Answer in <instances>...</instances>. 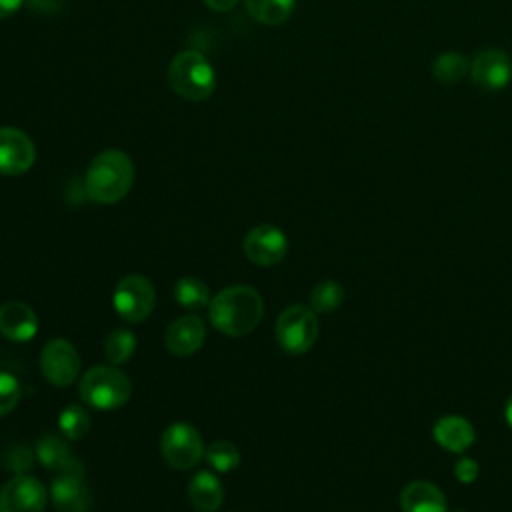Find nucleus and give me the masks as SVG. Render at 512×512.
I'll list each match as a JSON object with an SVG mask.
<instances>
[{
    "mask_svg": "<svg viewBox=\"0 0 512 512\" xmlns=\"http://www.w3.org/2000/svg\"><path fill=\"white\" fill-rule=\"evenodd\" d=\"M48 492L30 474H14L0 488V512H44Z\"/></svg>",
    "mask_w": 512,
    "mask_h": 512,
    "instance_id": "9d476101",
    "label": "nucleus"
},
{
    "mask_svg": "<svg viewBox=\"0 0 512 512\" xmlns=\"http://www.w3.org/2000/svg\"><path fill=\"white\" fill-rule=\"evenodd\" d=\"M20 398L22 388L16 376H12L10 372H0V416L10 414L20 402Z\"/></svg>",
    "mask_w": 512,
    "mask_h": 512,
    "instance_id": "bb28decb",
    "label": "nucleus"
},
{
    "mask_svg": "<svg viewBox=\"0 0 512 512\" xmlns=\"http://www.w3.org/2000/svg\"><path fill=\"white\" fill-rule=\"evenodd\" d=\"M36 160V148L32 140L18 128H0V172L6 176H18L32 168Z\"/></svg>",
    "mask_w": 512,
    "mask_h": 512,
    "instance_id": "f8f14e48",
    "label": "nucleus"
},
{
    "mask_svg": "<svg viewBox=\"0 0 512 512\" xmlns=\"http://www.w3.org/2000/svg\"><path fill=\"white\" fill-rule=\"evenodd\" d=\"M222 482L210 470H200L188 482V502L198 512H216L222 506Z\"/></svg>",
    "mask_w": 512,
    "mask_h": 512,
    "instance_id": "6ab92c4d",
    "label": "nucleus"
},
{
    "mask_svg": "<svg viewBox=\"0 0 512 512\" xmlns=\"http://www.w3.org/2000/svg\"><path fill=\"white\" fill-rule=\"evenodd\" d=\"M38 332L36 312L20 302L10 300L0 306V334L12 342H28Z\"/></svg>",
    "mask_w": 512,
    "mask_h": 512,
    "instance_id": "dca6fc26",
    "label": "nucleus"
},
{
    "mask_svg": "<svg viewBox=\"0 0 512 512\" xmlns=\"http://www.w3.org/2000/svg\"><path fill=\"white\" fill-rule=\"evenodd\" d=\"M242 250L256 266H276L288 252V238L274 224H258L244 236Z\"/></svg>",
    "mask_w": 512,
    "mask_h": 512,
    "instance_id": "1a4fd4ad",
    "label": "nucleus"
},
{
    "mask_svg": "<svg viewBox=\"0 0 512 512\" xmlns=\"http://www.w3.org/2000/svg\"><path fill=\"white\" fill-rule=\"evenodd\" d=\"M470 78L484 92H498L512 80V60L502 48H484L470 60Z\"/></svg>",
    "mask_w": 512,
    "mask_h": 512,
    "instance_id": "9b49d317",
    "label": "nucleus"
},
{
    "mask_svg": "<svg viewBox=\"0 0 512 512\" xmlns=\"http://www.w3.org/2000/svg\"><path fill=\"white\" fill-rule=\"evenodd\" d=\"M40 370L52 386H70L80 374V354L66 338H52L40 350Z\"/></svg>",
    "mask_w": 512,
    "mask_h": 512,
    "instance_id": "6e6552de",
    "label": "nucleus"
},
{
    "mask_svg": "<svg viewBox=\"0 0 512 512\" xmlns=\"http://www.w3.org/2000/svg\"><path fill=\"white\" fill-rule=\"evenodd\" d=\"M168 84L186 100H206L216 88V72L204 54L184 50L168 64Z\"/></svg>",
    "mask_w": 512,
    "mask_h": 512,
    "instance_id": "20e7f679",
    "label": "nucleus"
},
{
    "mask_svg": "<svg viewBox=\"0 0 512 512\" xmlns=\"http://www.w3.org/2000/svg\"><path fill=\"white\" fill-rule=\"evenodd\" d=\"M34 456L36 452H32L28 446H14L8 452L6 464L14 470V474H26L34 466Z\"/></svg>",
    "mask_w": 512,
    "mask_h": 512,
    "instance_id": "cd10ccee",
    "label": "nucleus"
},
{
    "mask_svg": "<svg viewBox=\"0 0 512 512\" xmlns=\"http://www.w3.org/2000/svg\"><path fill=\"white\" fill-rule=\"evenodd\" d=\"M26 4L36 10V12H44V14H50L54 10L60 8L62 0H26Z\"/></svg>",
    "mask_w": 512,
    "mask_h": 512,
    "instance_id": "c756f323",
    "label": "nucleus"
},
{
    "mask_svg": "<svg viewBox=\"0 0 512 512\" xmlns=\"http://www.w3.org/2000/svg\"><path fill=\"white\" fill-rule=\"evenodd\" d=\"M112 304L116 314L128 322L138 324L146 320L156 304L154 284L142 274H126L114 288Z\"/></svg>",
    "mask_w": 512,
    "mask_h": 512,
    "instance_id": "423d86ee",
    "label": "nucleus"
},
{
    "mask_svg": "<svg viewBox=\"0 0 512 512\" xmlns=\"http://www.w3.org/2000/svg\"><path fill=\"white\" fill-rule=\"evenodd\" d=\"M318 332V314L304 304H290L276 318L274 336L278 346L288 354L308 352L316 344Z\"/></svg>",
    "mask_w": 512,
    "mask_h": 512,
    "instance_id": "39448f33",
    "label": "nucleus"
},
{
    "mask_svg": "<svg viewBox=\"0 0 512 512\" xmlns=\"http://www.w3.org/2000/svg\"><path fill=\"white\" fill-rule=\"evenodd\" d=\"M80 398L88 408L94 410H118L122 408L132 394V382L130 378L116 368L114 364L108 366H92L84 372L80 386H78Z\"/></svg>",
    "mask_w": 512,
    "mask_h": 512,
    "instance_id": "7ed1b4c3",
    "label": "nucleus"
},
{
    "mask_svg": "<svg viewBox=\"0 0 512 512\" xmlns=\"http://www.w3.org/2000/svg\"><path fill=\"white\" fill-rule=\"evenodd\" d=\"M504 418H506L508 426L512 428V394H510V398L506 400V406H504Z\"/></svg>",
    "mask_w": 512,
    "mask_h": 512,
    "instance_id": "473e14b6",
    "label": "nucleus"
},
{
    "mask_svg": "<svg viewBox=\"0 0 512 512\" xmlns=\"http://www.w3.org/2000/svg\"><path fill=\"white\" fill-rule=\"evenodd\" d=\"M50 500L58 512H90L92 494L84 478L58 474L50 484Z\"/></svg>",
    "mask_w": 512,
    "mask_h": 512,
    "instance_id": "2eb2a0df",
    "label": "nucleus"
},
{
    "mask_svg": "<svg viewBox=\"0 0 512 512\" xmlns=\"http://www.w3.org/2000/svg\"><path fill=\"white\" fill-rule=\"evenodd\" d=\"M174 298L186 310H200L206 308L212 300L210 288L204 280L196 276H182L174 284Z\"/></svg>",
    "mask_w": 512,
    "mask_h": 512,
    "instance_id": "412c9836",
    "label": "nucleus"
},
{
    "mask_svg": "<svg viewBox=\"0 0 512 512\" xmlns=\"http://www.w3.org/2000/svg\"><path fill=\"white\" fill-rule=\"evenodd\" d=\"M478 472H480V466H478V462L474 458L460 456L454 462V476L462 484H472L478 478Z\"/></svg>",
    "mask_w": 512,
    "mask_h": 512,
    "instance_id": "c85d7f7f",
    "label": "nucleus"
},
{
    "mask_svg": "<svg viewBox=\"0 0 512 512\" xmlns=\"http://www.w3.org/2000/svg\"><path fill=\"white\" fill-rule=\"evenodd\" d=\"M58 428L66 440H82L90 432V416L84 406L68 404L58 414Z\"/></svg>",
    "mask_w": 512,
    "mask_h": 512,
    "instance_id": "393cba45",
    "label": "nucleus"
},
{
    "mask_svg": "<svg viewBox=\"0 0 512 512\" xmlns=\"http://www.w3.org/2000/svg\"><path fill=\"white\" fill-rule=\"evenodd\" d=\"M134 164L122 150L110 148L92 158L84 176V190L96 204H116L132 188Z\"/></svg>",
    "mask_w": 512,
    "mask_h": 512,
    "instance_id": "f03ea898",
    "label": "nucleus"
},
{
    "mask_svg": "<svg viewBox=\"0 0 512 512\" xmlns=\"http://www.w3.org/2000/svg\"><path fill=\"white\" fill-rule=\"evenodd\" d=\"M432 436H434L436 444L442 446L444 450L462 454L464 450H468L474 444L476 432L468 418L450 414V416H442L436 420V424L432 428Z\"/></svg>",
    "mask_w": 512,
    "mask_h": 512,
    "instance_id": "f3484780",
    "label": "nucleus"
},
{
    "mask_svg": "<svg viewBox=\"0 0 512 512\" xmlns=\"http://www.w3.org/2000/svg\"><path fill=\"white\" fill-rule=\"evenodd\" d=\"M448 512H466V510H462V508H454V510H448Z\"/></svg>",
    "mask_w": 512,
    "mask_h": 512,
    "instance_id": "72a5a7b5",
    "label": "nucleus"
},
{
    "mask_svg": "<svg viewBox=\"0 0 512 512\" xmlns=\"http://www.w3.org/2000/svg\"><path fill=\"white\" fill-rule=\"evenodd\" d=\"M206 338L204 320L196 314L178 316L164 334V344L174 356H190L202 348Z\"/></svg>",
    "mask_w": 512,
    "mask_h": 512,
    "instance_id": "ddd939ff",
    "label": "nucleus"
},
{
    "mask_svg": "<svg viewBox=\"0 0 512 512\" xmlns=\"http://www.w3.org/2000/svg\"><path fill=\"white\" fill-rule=\"evenodd\" d=\"M244 4L248 14L266 26L286 22L296 8V0H244Z\"/></svg>",
    "mask_w": 512,
    "mask_h": 512,
    "instance_id": "aec40b11",
    "label": "nucleus"
},
{
    "mask_svg": "<svg viewBox=\"0 0 512 512\" xmlns=\"http://www.w3.org/2000/svg\"><path fill=\"white\" fill-rule=\"evenodd\" d=\"M344 302V288L336 280H322L310 292V308L316 314H332Z\"/></svg>",
    "mask_w": 512,
    "mask_h": 512,
    "instance_id": "5701e85b",
    "label": "nucleus"
},
{
    "mask_svg": "<svg viewBox=\"0 0 512 512\" xmlns=\"http://www.w3.org/2000/svg\"><path fill=\"white\" fill-rule=\"evenodd\" d=\"M264 316V300L252 286L236 284L220 290L208 304L212 326L226 336L250 334Z\"/></svg>",
    "mask_w": 512,
    "mask_h": 512,
    "instance_id": "f257e3e1",
    "label": "nucleus"
},
{
    "mask_svg": "<svg viewBox=\"0 0 512 512\" xmlns=\"http://www.w3.org/2000/svg\"><path fill=\"white\" fill-rule=\"evenodd\" d=\"M136 336L134 332L126 330V328H116L112 330L106 340H104V356L110 364L120 366L124 362H128L136 350Z\"/></svg>",
    "mask_w": 512,
    "mask_h": 512,
    "instance_id": "b1692460",
    "label": "nucleus"
},
{
    "mask_svg": "<svg viewBox=\"0 0 512 512\" xmlns=\"http://www.w3.org/2000/svg\"><path fill=\"white\" fill-rule=\"evenodd\" d=\"M238 0H204V4L214 12H228L236 6Z\"/></svg>",
    "mask_w": 512,
    "mask_h": 512,
    "instance_id": "2f4dec72",
    "label": "nucleus"
},
{
    "mask_svg": "<svg viewBox=\"0 0 512 512\" xmlns=\"http://www.w3.org/2000/svg\"><path fill=\"white\" fill-rule=\"evenodd\" d=\"M160 452L168 466L176 470H190L204 458V442L192 424L172 422L162 432Z\"/></svg>",
    "mask_w": 512,
    "mask_h": 512,
    "instance_id": "0eeeda50",
    "label": "nucleus"
},
{
    "mask_svg": "<svg viewBox=\"0 0 512 512\" xmlns=\"http://www.w3.org/2000/svg\"><path fill=\"white\" fill-rule=\"evenodd\" d=\"M470 72V60L458 52H444L432 62V76L440 84H458Z\"/></svg>",
    "mask_w": 512,
    "mask_h": 512,
    "instance_id": "4be33fe9",
    "label": "nucleus"
},
{
    "mask_svg": "<svg viewBox=\"0 0 512 512\" xmlns=\"http://www.w3.org/2000/svg\"><path fill=\"white\" fill-rule=\"evenodd\" d=\"M204 458L216 472H230L240 464V452L238 448L228 440H214L206 450Z\"/></svg>",
    "mask_w": 512,
    "mask_h": 512,
    "instance_id": "a878e982",
    "label": "nucleus"
},
{
    "mask_svg": "<svg viewBox=\"0 0 512 512\" xmlns=\"http://www.w3.org/2000/svg\"><path fill=\"white\" fill-rule=\"evenodd\" d=\"M34 452L46 470L84 478V464L72 454L66 438H60L56 434H46L38 440Z\"/></svg>",
    "mask_w": 512,
    "mask_h": 512,
    "instance_id": "4468645a",
    "label": "nucleus"
},
{
    "mask_svg": "<svg viewBox=\"0 0 512 512\" xmlns=\"http://www.w3.org/2000/svg\"><path fill=\"white\" fill-rule=\"evenodd\" d=\"M24 2L26 0H0V20L12 16L14 12H18Z\"/></svg>",
    "mask_w": 512,
    "mask_h": 512,
    "instance_id": "7c9ffc66",
    "label": "nucleus"
},
{
    "mask_svg": "<svg viewBox=\"0 0 512 512\" xmlns=\"http://www.w3.org/2000/svg\"><path fill=\"white\" fill-rule=\"evenodd\" d=\"M402 512H448L444 492L426 480L408 482L400 492Z\"/></svg>",
    "mask_w": 512,
    "mask_h": 512,
    "instance_id": "a211bd4d",
    "label": "nucleus"
}]
</instances>
